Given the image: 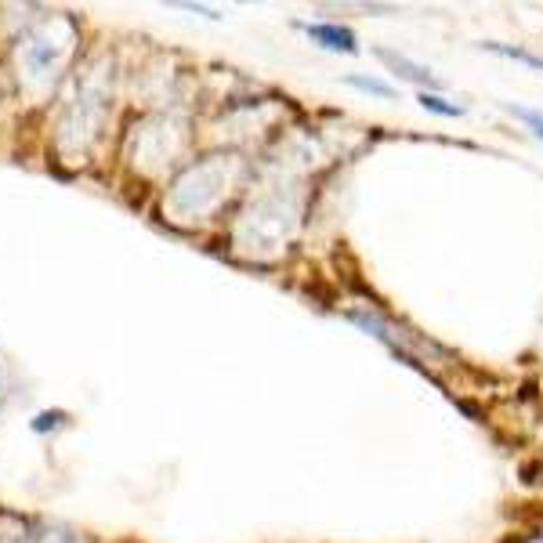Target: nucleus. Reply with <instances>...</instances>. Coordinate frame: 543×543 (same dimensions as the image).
Returning <instances> with one entry per match:
<instances>
[{"label":"nucleus","instance_id":"obj_1","mask_svg":"<svg viewBox=\"0 0 543 543\" xmlns=\"http://www.w3.org/2000/svg\"><path fill=\"white\" fill-rule=\"evenodd\" d=\"M297 29L323 51H337V55H359L362 51L355 29L341 26V22H297Z\"/></svg>","mask_w":543,"mask_h":543},{"label":"nucleus","instance_id":"obj_2","mask_svg":"<svg viewBox=\"0 0 543 543\" xmlns=\"http://www.w3.org/2000/svg\"><path fill=\"white\" fill-rule=\"evenodd\" d=\"M373 55L381 58L384 66L395 73L399 80H406V84H417L420 91H439L442 87V80L431 73L424 62H413L410 55H402V51H395V48H373Z\"/></svg>","mask_w":543,"mask_h":543},{"label":"nucleus","instance_id":"obj_3","mask_svg":"<svg viewBox=\"0 0 543 543\" xmlns=\"http://www.w3.org/2000/svg\"><path fill=\"white\" fill-rule=\"evenodd\" d=\"M344 84L355 87V91H362V95L384 98V102L399 98V91H395V87H391L388 80H381V77H362V73H348V77H344Z\"/></svg>","mask_w":543,"mask_h":543},{"label":"nucleus","instance_id":"obj_4","mask_svg":"<svg viewBox=\"0 0 543 543\" xmlns=\"http://www.w3.org/2000/svg\"><path fill=\"white\" fill-rule=\"evenodd\" d=\"M417 102H420V109H428V113H435V116H446V120H457V116L467 113L464 105L449 102V98H442L439 91H420Z\"/></svg>","mask_w":543,"mask_h":543},{"label":"nucleus","instance_id":"obj_5","mask_svg":"<svg viewBox=\"0 0 543 543\" xmlns=\"http://www.w3.org/2000/svg\"><path fill=\"white\" fill-rule=\"evenodd\" d=\"M482 48H486L489 55L511 58V62H522V66L540 69L543 73V55H533V51H525V48H511V44H496V40H489V44H482Z\"/></svg>","mask_w":543,"mask_h":543},{"label":"nucleus","instance_id":"obj_6","mask_svg":"<svg viewBox=\"0 0 543 543\" xmlns=\"http://www.w3.org/2000/svg\"><path fill=\"white\" fill-rule=\"evenodd\" d=\"M504 113L515 116V120H522V124L533 131V138H540V142H543V113H540V109H525V105H507L504 102Z\"/></svg>","mask_w":543,"mask_h":543}]
</instances>
